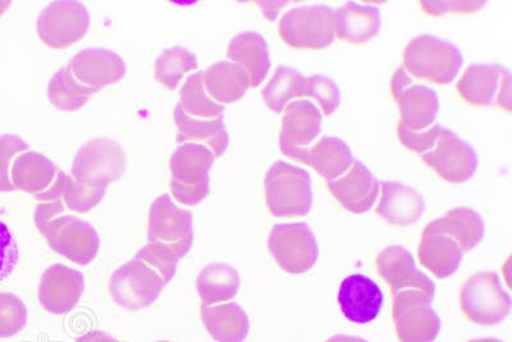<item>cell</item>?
<instances>
[{
  "label": "cell",
  "instance_id": "9a60e30c",
  "mask_svg": "<svg viewBox=\"0 0 512 342\" xmlns=\"http://www.w3.org/2000/svg\"><path fill=\"white\" fill-rule=\"evenodd\" d=\"M84 291V273L64 264H53L40 278L39 302L50 314L63 316L77 307Z\"/></svg>",
  "mask_w": 512,
  "mask_h": 342
},
{
  "label": "cell",
  "instance_id": "ffe728a7",
  "mask_svg": "<svg viewBox=\"0 0 512 342\" xmlns=\"http://www.w3.org/2000/svg\"><path fill=\"white\" fill-rule=\"evenodd\" d=\"M328 189L346 211L364 214L377 203L381 184L363 163L355 162L346 175L328 182Z\"/></svg>",
  "mask_w": 512,
  "mask_h": 342
},
{
  "label": "cell",
  "instance_id": "f907efd6",
  "mask_svg": "<svg viewBox=\"0 0 512 342\" xmlns=\"http://www.w3.org/2000/svg\"><path fill=\"white\" fill-rule=\"evenodd\" d=\"M157 342H171V341H157Z\"/></svg>",
  "mask_w": 512,
  "mask_h": 342
},
{
  "label": "cell",
  "instance_id": "8992f818",
  "mask_svg": "<svg viewBox=\"0 0 512 342\" xmlns=\"http://www.w3.org/2000/svg\"><path fill=\"white\" fill-rule=\"evenodd\" d=\"M127 155L120 143L95 138L79 149L73 158L71 177L91 189L107 190L126 172Z\"/></svg>",
  "mask_w": 512,
  "mask_h": 342
},
{
  "label": "cell",
  "instance_id": "c3c4849f",
  "mask_svg": "<svg viewBox=\"0 0 512 342\" xmlns=\"http://www.w3.org/2000/svg\"><path fill=\"white\" fill-rule=\"evenodd\" d=\"M12 2H6V0H0V17H2L3 13L7 11L9 7H11Z\"/></svg>",
  "mask_w": 512,
  "mask_h": 342
},
{
  "label": "cell",
  "instance_id": "4fadbf2b",
  "mask_svg": "<svg viewBox=\"0 0 512 342\" xmlns=\"http://www.w3.org/2000/svg\"><path fill=\"white\" fill-rule=\"evenodd\" d=\"M391 93L399 106L401 125L410 131L427 130L436 121L440 102L436 91L415 85L404 68L396 70L391 80Z\"/></svg>",
  "mask_w": 512,
  "mask_h": 342
},
{
  "label": "cell",
  "instance_id": "2e32d148",
  "mask_svg": "<svg viewBox=\"0 0 512 342\" xmlns=\"http://www.w3.org/2000/svg\"><path fill=\"white\" fill-rule=\"evenodd\" d=\"M376 266L378 275L391 286L392 294L404 290H419L434 298L436 285L416 268L414 257L408 249L399 245L387 246L378 254Z\"/></svg>",
  "mask_w": 512,
  "mask_h": 342
},
{
  "label": "cell",
  "instance_id": "7bdbcfd3",
  "mask_svg": "<svg viewBox=\"0 0 512 342\" xmlns=\"http://www.w3.org/2000/svg\"><path fill=\"white\" fill-rule=\"evenodd\" d=\"M419 7L427 16L441 17L446 15H473L486 6L487 2H474V0H466V2H433V0H422Z\"/></svg>",
  "mask_w": 512,
  "mask_h": 342
},
{
  "label": "cell",
  "instance_id": "e0dca14e",
  "mask_svg": "<svg viewBox=\"0 0 512 342\" xmlns=\"http://www.w3.org/2000/svg\"><path fill=\"white\" fill-rule=\"evenodd\" d=\"M68 67L77 81L96 91L117 84L126 75V65L120 54L108 49L81 50Z\"/></svg>",
  "mask_w": 512,
  "mask_h": 342
},
{
  "label": "cell",
  "instance_id": "603a6c76",
  "mask_svg": "<svg viewBox=\"0 0 512 342\" xmlns=\"http://www.w3.org/2000/svg\"><path fill=\"white\" fill-rule=\"evenodd\" d=\"M175 123L177 126L176 141L178 145L185 143H198L208 147L214 157L221 158L230 147V135L224 125V117L218 116L212 120L195 118L186 114L177 104L175 108Z\"/></svg>",
  "mask_w": 512,
  "mask_h": 342
},
{
  "label": "cell",
  "instance_id": "60d3db41",
  "mask_svg": "<svg viewBox=\"0 0 512 342\" xmlns=\"http://www.w3.org/2000/svg\"><path fill=\"white\" fill-rule=\"evenodd\" d=\"M443 130L445 127L441 125H434L428 127L427 130L414 132L406 129L404 125L399 123L397 126V136L406 149L411 150L416 154H422L431 152L436 147L437 141L440 140Z\"/></svg>",
  "mask_w": 512,
  "mask_h": 342
},
{
  "label": "cell",
  "instance_id": "52a82bcc",
  "mask_svg": "<svg viewBox=\"0 0 512 342\" xmlns=\"http://www.w3.org/2000/svg\"><path fill=\"white\" fill-rule=\"evenodd\" d=\"M459 299L461 310L475 325H500L510 316L511 296L496 272L474 273L461 286Z\"/></svg>",
  "mask_w": 512,
  "mask_h": 342
},
{
  "label": "cell",
  "instance_id": "83f0119b",
  "mask_svg": "<svg viewBox=\"0 0 512 342\" xmlns=\"http://www.w3.org/2000/svg\"><path fill=\"white\" fill-rule=\"evenodd\" d=\"M379 8L346 3L335 11L336 38L352 44H364L376 38L381 30Z\"/></svg>",
  "mask_w": 512,
  "mask_h": 342
},
{
  "label": "cell",
  "instance_id": "277c9868",
  "mask_svg": "<svg viewBox=\"0 0 512 342\" xmlns=\"http://www.w3.org/2000/svg\"><path fill=\"white\" fill-rule=\"evenodd\" d=\"M216 161L208 147L198 143L180 144L173 152L169 168V188L173 198L186 207H195L210 194V176Z\"/></svg>",
  "mask_w": 512,
  "mask_h": 342
},
{
  "label": "cell",
  "instance_id": "4dcf8cb0",
  "mask_svg": "<svg viewBox=\"0 0 512 342\" xmlns=\"http://www.w3.org/2000/svg\"><path fill=\"white\" fill-rule=\"evenodd\" d=\"M506 71L504 67L498 65L469 66L457 82V93L472 106H492L495 104L502 76Z\"/></svg>",
  "mask_w": 512,
  "mask_h": 342
},
{
  "label": "cell",
  "instance_id": "d4e9b609",
  "mask_svg": "<svg viewBox=\"0 0 512 342\" xmlns=\"http://www.w3.org/2000/svg\"><path fill=\"white\" fill-rule=\"evenodd\" d=\"M201 321L216 342H244L250 332V319L237 303L201 305Z\"/></svg>",
  "mask_w": 512,
  "mask_h": 342
},
{
  "label": "cell",
  "instance_id": "5bb4252c",
  "mask_svg": "<svg viewBox=\"0 0 512 342\" xmlns=\"http://www.w3.org/2000/svg\"><path fill=\"white\" fill-rule=\"evenodd\" d=\"M422 159L441 179L450 184H464L472 179L478 168L475 150L447 129L443 130L436 147L422 155Z\"/></svg>",
  "mask_w": 512,
  "mask_h": 342
},
{
  "label": "cell",
  "instance_id": "7dc6e473",
  "mask_svg": "<svg viewBox=\"0 0 512 342\" xmlns=\"http://www.w3.org/2000/svg\"><path fill=\"white\" fill-rule=\"evenodd\" d=\"M326 342H368L367 340L361 339V337L356 336H346V335H336L331 337V339Z\"/></svg>",
  "mask_w": 512,
  "mask_h": 342
},
{
  "label": "cell",
  "instance_id": "ac0fdd59",
  "mask_svg": "<svg viewBox=\"0 0 512 342\" xmlns=\"http://www.w3.org/2000/svg\"><path fill=\"white\" fill-rule=\"evenodd\" d=\"M283 155L292 161L312 167L327 182L344 176L355 163L349 145L344 140L332 136H323L313 147L290 150Z\"/></svg>",
  "mask_w": 512,
  "mask_h": 342
},
{
  "label": "cell",
  "instance_id": "f6af8a7d",
  "mask_svg": "<svg viewBox=\"0 0 512 342\" xmlns=\"http://www.w3.org/2000/svg\"><path fill=\"white\" fill-rule=\"evenodd\" d=\"M259 7L262 8L264 16L269 21L274 22L283 7L288 6L287 2H259Z\"/></svg>",
  "mask_w": 512,
  "mask_h": 342
},
{
  "label": "cell",
  "instance_id": "bcb514c9",
  "mask_svg": "<svg viewBox=\"0 0 512 342\" xmlns=\"http://www.w3.org/2000/svg\"><path fill=\"white\" fill-rule=\"evenodd\" d=\"M75 342H121L120 340L114 339L113 336L108 335L104 331H91L89 334L81 336Z\"/></svg>",
  "mask_w": 512,
  "mask_h": 342
},
{
  "label": "cell",
  "instance_id": "4316f807",
  "mask_svg": "<svg viewBox=\"0 0 512 342\" xmlns=\"http://www.w3.org/2000/svg\"><path fill=\"white\" fill-rule=\"evenodd\" d=\"M227 58L248 71L251 88H258L271 71L268 43L254 31L236 35L228 45Z\"/></svg>",
  "mask_w": 512,
  "mask_h": 342
},
{
  "label": "cell",
  "instance_id": "ee69618b",
  "mask_svg": "<svg viewBox=\"0 0 512 342\" xmlns=\"http://www.w3.org/2000/svg\"><path fill=\"white\" fill-rule=\"evenodd\" d=\"M495 104L497 107L505 109L506 112H511V75L509 71H506L505 75L502 76Z\"/></svg>",
  "mask_w": 512,
  "mask_h": 342
},
{
  "label": "cell",
  "instance_id": "8d00e7d4",
  "mask_svg": "<svg viewBox=\"0 0 512 342\" xmlns=\"http://www.w3.org/2000/svg\"><path fill=\"white\" fill-rule=\"evenodd\" d=\"M107 190L91 189L79 184L71 175L64 177L62 200L68 211L85 214L93 211L96 205L104 199Z\"/></svg>",
  "mask_w": 512,
  "mask_h": 342
},
{
  "label": "cell",
  "instance_id": "ba28073f",
  "mask_svg": "<svg viewBox=\"0 0 512 342\" xmlns=\"http://www.w3.org/2000/svg\"><path fill=\"white\" fill-rule=\"evenodd\" d=\"M283 43L295 49H326L335 43V11L327 6L296 7L278 24Z\"/></svg>",
  "mask_w": 512,
  "mask_h": 342
},
{
  "label": "cell",
  "instance_id": "30bf717a",
  "mask_svg": "<svg viewBox=\"0 0 512 342\" xmlns=\"http://www.w3.org/2000/svg\"><path fill=\"white\" fill-rule=\"evenodd\" d=\"M268 250L278 266L291 275L309 272L319 257L314 232L304 222L274 225L268 236Z\"/></svg>",
  "mask_w": 512,
  "mask_h": 342
},
{
  "label": "cell",
  "instance_id": "8fae6325",
  "mask_svg": "<svg viewBox=\"0 0 512 342\" xmlns=\"http://www.w3.org/2000/svg\"><path fill=\"white\" fill-rule=\"evenodd\" d=\"M433 298L419 290L393 294L392 317L401 342H434L441 331L440 317L432 308Z\"/></svg>",
  "mask_w": 512,
  "mask_h": 342
},
{
  "label": "cell",
  "instance_id": "d590c367",
  "mask_svg": "<svg viewBox=\"0 0 512 342\" xmlns=\"http://www.w3.org/2000/svg\"><path fill=\"white\" fill-rule=\"evenodd\" d=\"M180 98V106L191 117L212 120V118L222 116L224 112V107L214 102L205 90L203 72L201 71L187 77L180 91Z\"/></svg>",
  "mask_w": 512,
  "mask_h": 342
},
{
  "label": "cell",
  "instance_id": "5b68a950",
  "mask_svg": "<svg viewBox=\"0 0 512 342\" xmlns=\"http://www.w3.org/2000/svg\"><path fill=\"white\" fill-rule=\"evenodd\" d=\"M464 58L454 44L432 35L416 36L404 50L402 68L415 79L448 85L459 75Z\"/></svg>",
  "mask_w": 512,
  "mask_h": 342
},
{
  "label": "cell",
  "instance_id": "d6986e66",
  "mask_svg": "<svg viewBox=\"0 0 512 342\" xmlns=\"http://www.w3.org/2000/svg\"><path fill=\"white\" fill-rule=\"evenodd\" d=\"M337 299L342 314L356 325L373 322L383 307L381 287L364 275L346 277L338 290Z\"/></svg>",
  "mask_w": 512,
  "mask_h": 342
},
{
  "label": "cell",
  "instance_id": "7a4b0ae2",
  "mask_svg": "<svg viewBox=\"0 0 512 342\" xmlns=\"http://www.w3.org/2000/svg\"><path fill=\"white\" fill-rule=\"evenodd\" d=\"M34 222L50 248L79 266H88L100 249L98 231L88 221L70 213L63 200L40 203Z\"/></svg>",
  "mask_w": 512,
  "mask_h": 342
},
{
  "label": "cell",
  "instance_id": "3957f363",
  "mask_svg": "<svg viewBox=\"0 0 512 342\" xmlns=\"http://www.w3.org/2000/svg\"><path fill=\"white\" fill-rule=\"evenodd\" d=\"M264 191L273 217H305L312 211V179L304 168L282 161L272 164L265 175Z\"/></svg>",
  "mask_w": 512,
  "mask_h": 342
},
{
  "label": "cell",
  "instance_id": "44dd1931",
  "mask_svg": "<svg viewBox=\"0 0 512 342\" xmlns=\"http://www.w3.org/2000/svg\"><path fill=\"white\" fill-rule=\"evenodd\" d=\"M323 117L310 100H295L283 109L280 149L285 154L309 147L322 131Z\"/></svg>",
  "mask_w": 512,
  "mask_h": 342
},
{
  "label": "cell",
  "instance_id": "7402d4cb",
  "mask_svg": "<svg viewBox=\"0 0 512 342\" xmlns=\"http://www.w3.org/2000/svg\"><path fill=\"white\" fill-rule=\"evenodd\" d=\"M382 198L376 214L388 225L411 226L420 220L425 211L423 196L400 182H381Z\"/></svg>",
  "mask_w": 512,
  "mask_h": 342
},
{
  "label": "cell",
  "instance_id": "9c48e42d",
  "mask_svg": "<svg viewBox=\"0 0 512 342\" xmlns=\"http://www.w3.org/2000/svg\"><path fill=\"white\" fill-rule=\"evenodd\" d=\"M166 286L154 268L134 258L112 273L109 293L118 307L136 312L157 302Z\"/></svg>",
  "mask_w": 512,
  "mask_h": 342
},
{
  "label": "cell",
  "instance_id": "1f68e13d",
  "mask_svg": "<svg viewBox=\"0 0 512 342\" xmlns=\"http://www.w3.org/2000/svg\"><path fill=\"white\" fill-rule=\"evenodd\" d=\"M240 273L227 263H210L196 277V293L204 305L230 302L239 294Z\"/></svg>",
  "mask_w": 512,
  "mask_h": 342
},
{
  "label": "cell",
  "instance_id": "ab89813d",
  "mask_svg": "<svg viewBox=\"0 0 512 342\" xmlns=\"http://www.w3.org/2000/svg\"><path fill=\"white\" fill-rule=\"evenodd\" d=\"M29 148V144L20 136L13 134L0 136V193H11L16 190L11 179L13 162L18 155L27 152Z\"/></svg>",
  "mask_w": 512,
  "mask_h": 342
},
{
  "label": "cell",
  "instance_id": "6da1fadb",
  "mask_svg": "<svg viewBox=\"0 0 512 342\" xmlns=\"http://www.w3.org/2000/svg\"><path fill=\"white\" fill-rule=\"evenodd\" d=\"M194 245V216L178 207L169 194L158 196L149 211L148 244L135 258L148 263L168 285L175 278L178 263Z\"/></svg>",
  "mask_w": 512,
  "mask_h": 342
},
{
  "label": "cell",
  "instance_id": "836d02e7",
  "mask_svg": "<svg viewBox=\"0 0 512 342\" xmlns=\"http://www.w3.org/2000/svg\"><path fill=\"white\" fill-rule=\"evenodd\" d=\"M306 77L294 68L277 67L262 90L265 106L274 113H282L292 99L305 97Z\"/></svg>",
  "mask_w": 512,
  "mask_h": 342
},
{
  "label": "cell",
  "instance_id": "484cf974",
  "mask_svg": "<svg viewBox=\"0 0 512 342\" xmlns=\"http://www.w3.org/2000/svg\"><path fill=\"white\" fill-rule=\"evenodd\" d=\"M483 218L473 209L460 207L451 209L445 216L437 218L425 226L423 234H440L451 237L464 252L477 248L483 240Z\"/></svg>",
  "mask_w": 512,
  "mask_h": 342
},
{
  "label": "cell",
  "instance_id": "f1b7e54d",
  "mask_svg": "<svg viewBox=\"0 0 512 342\" xmlns=\"http://www.w3.org/2000/svg\"><path fill=\"white\" fill-rule=\"evenodd\" d=\"M205 90L218 104L239 102L248 93L250 77L244 67L230 61H221L203 72Z\"/></svg>",
  "mask_w": 512,
  "mask_h": 342
},
{
  "label": "cell",
  "instance_id": "e575fe53",
  "mask_svg": "<svg viewBox=\"0 0 512 342\" xmlns=\"http://www.w3.org/2000/svg\"><path fill=\"white\" fill-rule=\"evenodd\" d=\"M198 66V58L189 49L169 48L155 61V79L168 90H176L182 79Z\"/></svg>",
  "mask_w": 512,
  "mask_h": 342
},
{
  "label": "cell",
  "instance_id": "681fc988",
  "mask_svg": "<svg viewBox=\"0 0 512 342\" xmlns=\"http://www.w3.org/2000/svg\"><path fill=\"white\" fill-rule=\"evenodd\" d=\"M468 342H502V341L497 340V339H477V340H472V341H468Z\"/></svg>",
  "mask_w": 512,
  "mask_h": 342
},
{
  "label": "cell",
  "instance_id": "cb8c5ba5",
  "mask_svg": "<svg viewBox=\"0 0 512 342\" xmlns=\"http://www.w3.org/2000/svg\"><path fill=\"white\" fill-rule=\"evenodd\" d=\"M59 168L44 154L25 152L13 162L11 179L16 190L41 200L57 180Z\"/></svg>",
  "mask_w": 512,
  "mask_h": 342
},
{
  "label": "cell",
  "instance_id": "f35d334b",
  "mask_svg": "<svg viewBox=\"0 0 512 342\" xmlns=\"http://www.w3.org/2000/svg\"><path fill=\"white\" fill-rule=\"evenodd\" d=\"M305 97L312 98L322 108L327 117L340 108L341 91L335 81L322 75H314L306 79Z\"/></svg>",
  "mask_w": 512,
  "mask_h": 342
},
{
  "label": "cell",
  "instance_id": "7c38bea8",
  "mask_svg": "<svg viewBox=\"0 0 512 342\" xmlns=\"http://www.w3.org/2000/svg\"><path fill=\"white\" fill-rule=\"evenodd\" d=\"M88 8L79 2H54L40 13L36 30L41 40L53 49H67L88 34Z\"/></svg>",
  "mask_w": 512,
  "mask_h": 342
},
{
  "label": "cell",
  "instance_id": "d6a6232c",
  "mask_svg": "<svg viewBox=\"0 0 512 342\" xmlns=\"http://www.w3.org/2000/svg\"><path fill=\"white\" fill-rule=\"evenodd\" d=\"M96 90L82 85L73 76L70 67L61 68L53 75L48 84V99L53 107L62 112L79 111L89 102Z\"/></svg>",
  "mask_w": 512,
  "mask_h": 342
},
{
  "label": "cell",
  "instance_id": "f546056e",
  "mask_svg": "<svg viewBox=\"0 0 512 342\" xmlns=\"http://www.w3.org/2000/svg\"><path fill=\"white\" fill-rule=\"evenodd\" d=\"M418 258L425 269L440 280H445L459 269L464 250L446 235L423 234L418 246Z\"/></svg>",
  "mask_w": 512,
  "mask_h": 342
},
{
  "label": "cell",
  "instance_id": "b9f144b4",
  "mask_svg": "<svg viewBox=\"0 0 512 342\" xmlns=\"http://www.w3.org/2000/svg\"><path fill=\"white\" fill-rule=\"evenodd\" d=\"M20 261V249L9 227L0 221V282L15 272Z\"/></svg>",
  "mask_w": 512,
  "mask_h": 342
},
{
  "label": "cell",
  "instance_id": "74e56055",
  "mask_svg": "<svg viewBox=\"0 0 512 342\" xmlns=\"http://www.w3.org/2000/svg\"><path fill=\"white\" fill-rule=\"evenodd\" d=\"M29 312L24 302L12 293H0V339H9L24 331Z\"/></svg>",
  "mask_w": 512,
  "mask_h": 342
}]
</instances>
